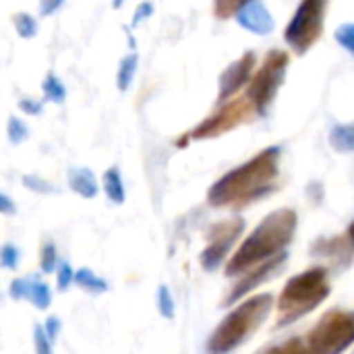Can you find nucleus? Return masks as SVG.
<instances>
[{
	"instance_id": "27",
	"label": "nucleus",
	"mask_w": 354,
	"mask_h": 354,
	"mask_svg": "<svg viewBox=\"0 0 354 354\" xmlns=\"http://www.w3.org/2000/svg\"><path fill=\"white\" fill-rule=\"evenodd\" d=\"M336 41L344 48V50H348L351 54H354V23H344V25H340L338 29H336Z\"/></svg>"
},
{
	"instance_id": "9",
	"label": "nucleus",
	"mask_w": 354,
	"mask_h": 354,
	"mask_svg": "<svg viewBox=\"0 0 354 354\" xmlns=\"http://www.w3.org/2000/svg\"><path fill=\"white\" fill-rule=\"evenodd\" d=\"M245 230V220L243 218H230L222 220L209 226L205 234V249L201 251V268L205 272H216L230 255V249L236 245Z\"/></svg>"
},
{
	"instance_id": "3",
	"label": "nucleus",
	"mask_w": 354,
	"mask_h": 354,
	"mask_svg": "<svg viewBox=\"0 0 354 354\" xmlns=\"http://www.w3.org/2000/svg\"><path fill=\"white\" fill-rule=\"evenodd\" d=\"M274 307H276L274 297L270 292L245 299L212 332L207 340V353L228 354L236 351L263 326V322L270 317Z\"/></svg>"
},
{
	"instance_id": "20",
	"label": "nucleus",
	"mask_w": 354,
	"mask_h": 354,
	"mask_svg": "<svg viewBox=\"0 0 354 354\" xmlns=\"http://www.w3.org/2000/svg\"><path fill=\"white\" fill-rule=\"evenodd\" d=\"M261 354H311L307 348V342L305 338H299V336H292L280 344H274L270 346L268 351H263Z\"/></svg>"
},
{
	"instance_id": "15",
	"label": "nucleus",
	"mask_w": 354,
	"mask_h": 354,
	"mask_svg": "<svg viewBox=\"0 0 354 354\" xmlns=\"http://www.w3.org/2000/svg\"><path fill=\"white\" fill-rule=\"evenodd\" d=\"M68 187L83 199H93L97 195V180L89 168H73L68 172Z\"/></svg>"
},
{
	"instance_id": "22",
	"label": "nucleus",
	"mask_w": 354,
	"mask_h": 354,
	"mask_svg": "<svg viewBox=\"0 0 354 354\" xmlns=\"http://www.w3.org/2000/svg\"><path fill=\"white\" fill-rule=\"evenodd\" d=\"M41 89H44V95H46L50 102H54V104H62L64 97H66V87L62 85V81H60L56 75H48V77L44 79Z\"/></svg>"
},
{
	"instance_id": "28",
	"label": "nucleus",
	"mask_w": 354,
	"mask_h": 354,
	"mask_svg": "<svg viewBox=\"0 0 354 354\" xmlns=\"http://www.w3.org/2000/svg\"><path fill=\"white\" fill-rule=\"evenodd\" d=\"M33 346H35V354H52V340L48 338L41 326H35L33 330Z\"/></svg>"
},
{
	"instance_id": "33",
	"label": "nucleus",
	"mask_w": 354,
	"mask_h": 354,
	"mask_svg": "<svg viewBox=\"0 0 354 354\" xmlns=\"http://www.w3.org/2000/svg\"><path fill=\"white\" fill-rule=\"evenodd\" d=\"M62 4H64V0H41V2H39V12H41L44 17H50V15H54Z\"/></svg>"
},
{
	"instance_id": "32",
	"label": "nucleus",
	"mask_w": 354,
	"mask_h": 354,
	"mask_svg": "<svg viewBox=\"0 0 354 354\" xmlns=\"http://www.w3.org/2000/svg\"><path fill=\"white\" fill-rule=\"evenodd\" d=\"M151 12H153V4H151V2H141V4L137 6L135 15H133V21H131V25H133V27H137L141 21L149 19V17H151Z\"/></svg>"
},
{
	"instance_id": "5",
	"label": "nucleus",
	"mask_w": 354,
	"mask_h": 354,
	"mask_svg": "<svg viewBox=\"0 0 354 354\" xmlns=\"http://www.w3.org/2000/svg\"><path fill=\"white\" fill-rule=\"evenodd\" d=\"M311 354H342L354 344V311L332 309L305 336Z\"/></svg>"
},
{
	"instance_id": "13",
	"label": "nucleus",
	"mask_w": 354,
	"mask_h": 354,
	"mask_svg": "<svg viewBox=\"0 0 354 354\" xmlns=\"http://www.w3.org/2000/svg\"><path fill=\"white\" fill-rule=\"evenodd\" d=\"M236 23H239L243 29H247V31H251V33H255V35H268V33H272L274 27H276V21H274L272 12H270L268 6L261 4L259 0L247 4L243 10H239Z\"/></svg>"
},
{
	"instance_id": "16",
	"label": "nucleus",
	"mask_w": 354,
	"mask_h": 354,
	"mask_svg": "<svg viewBox=\"0 0 354 354\" xmlns=\"http://www.w3.org/2000/svg\"><path fill=\"white\" fill-rule=\"evenodd\" d=\"M330 145L338 153H353L354 151V122L351 124H336L330 131Z\"/></svg>"
},
{
	"instance_id": "23",
	"label": "nucleus",
	"mask_w": 354,
	"mask_h": 354,
	"mask_svg": "<svg viewBox=\"0 0 354 354\" xmlns=\"http://www.w3.org/2000/svg\"><path fill=\"white\" fill-rule=\"evenodd\" d=\"M15 27H17V33L21 35V37H33L35 33H37V23H35V19L31 17V15H27V12H17L15 15Z\"/></svg>"
},
{
	"instance_id": "4",
	"label": "nucleus",
	"mask_w": 354,
	"mask_h": 354,
	"mask_svg": "<svg viewBox=\"0 0 354 354\" xmlns=\"http://www.w3.org/2000/svg\"><path fill=\"white\" fill-rule=\"evenodd\" d=\"M332 292L330 286V272L322 266L317 268H309L303 274L292 276L280 297H278V322H276V330L280 328H288L295 322L303 319L305 315H309L311 311H315Z\"/></svg>"
},
{
	"instance_id": "31",
	"label": "nucleus",
	"mask_w": 354,
	"mask_h": 354,
	"mask_svg": "<svg viewBox=\"0 0 354 354\" xmlns=\"http://www.w3.org/2000/svg\"><path fill=\"white\" fill-rule=\"evenodd\" d=\"M0 263L6 270H15L19 266V249H15L12 245H4L0 251Z\"/></svg>"
},
{
	"instance_id": "29",
	"label": "nucleus",
	"mask_w": 354,
	"mask_h": 354,
	"mask_svg": "<svg viewBox=\"0 0 354 354\" xmlns=\"http://www.w3.org/2000/svg\"><path fill=\"white\" fill-rule=\"evenodd\" d=\"M23 185H25L29 191H35V193H54V191H56L48 180L39 178V176H35V174L23 176Z\"/></svg>"
},
{
	"instance_id": "30",
	"label": "nucleus",
	"mask_w": 354,
	"mask_h": 354,
	"mask_svg": "<svg viewBox=\"0 0 354 354\" xmlns=\"http://www.w3.org/2000/svg\"><path fill=\"white\" fill-rule=\"evenodd\" d=\"M75 274L73 268L68 263H60L58 266V272H56V284H58V290H66L73 282H75Z\"/></svg>"
},
{
	"instance_id": "25",
	"label": "nucleus",
	"mask_w": 354,
	"mask_h": 354,
	"mask_svg": "<svg viewBox=\"0 0 354 354\" xmlns=\"http://www.w3.org/2000/svg\"><path fill=\"white\" fill-rule=\"evenodd\" d=\"M29 137V129L23 120H19L17 116H10L8 118V139L10 143H23L25 139Z\"/></svg>"
},
{
	"instance_id": "18",
	"label": "nucleus",
	"mask_w": 354,
	"mask_h": 354,
	"mask_svg": "<svg viewBox=\"0 0 354 354\" xmlns=\"http://www.w3.org/2000/svg\"><path fill=\"white\" fill-rule=\"evenodd\" d=\"M137 60L139 58H137L135 52H131V54H127L122 58V62L118 66V73H116V85H118L120 91H127L131 87V83L135 79V73H137Z\"/></svg>"
},
{
	"instance_id": "24",
	"label": "nucleus",
	"mask_w": 354,
	"mask_h": 354,
	"mask_svg": "<svg viewBox=\"0 0 354 354\" xmlns=\"http://www.w3.org/2000/svg\"><path fill=\"white\" fill-rule=\"evenodd\" d=\"M158 309H160V315H162V317L174 319L176 309H174V301H172V295H170V290H168L166 284H162V286L158 288Z\"/></svg>"
},
{
	"instance_id": "1",
	"label": "nucleus",
	"mask_w": 354,
	"mask_h": 354,
	"mask_svg": "<svg viewBox=\"0 0 354 354\" xmlns=\"http://www.w3.org/2000/svg\"><path fill=\"white\" fill-rule=\"evenodd\" d=\"M280 156V147L272 145L239 168L226 172L209 187L207 203L216 209L241 212L255 201L268 197L278 187Z\"/></svg>"
},
{
	"instance_id": "34",
	"label": "nucleus",
	"mask_w": 354,
	"mask_h": 354,
	"mask_svg": "<svg viewBox=\"0 0 354 354\" xmlns=\"http://www.w3.org/2000/svg\"><path fill=\"white\" fill-rule=\"evenodd\" d=\"M19 108L25 112V114H41V102H33L29 97H23L19 102Z\"/></svg>"
},
{
	"instance_id": "12",
	"label": "nucleus",
	"mask_w": 354,
	"mask_h": 354,
	"mask_svg": "<svg viewBox=\"0 0 354 354\" xmlns=\"http://www.w3.org/2000/svg\"><path fill=\"white\" fill-rule=\"evenodd\" d=\"M253 66H255V54L253 52H245L239 60H234L230 66H226V71L220 75L218 104H226L228 100H232L251 81Z\"/></svg>"
},
{
	"instance_id": "6",
	"label": "nucleus",
	"mask_w": 354,
	"mask_h": 354,
	"mask_svg": "<svg viewBox=\"0 0 354 354\" xmlns=\"http://www.w3.org/2000/svg\"><path fill=\"white\" fill-rule=\"evenodd\" d=\"M259 116L257 106L247 97H236L230 100L228 104H222L220 110H216L214 114H209L203 122H199L191 133H187L185 137H180L176 141L178 147H185L189 141H205V139H216L222 137L230 131H234L241 124H249Z\"/></svg>"
},
{
	"instance_id": "19",
	"label": "nucleus",
	"mask_w": 354,
	"mask_h": 354,
	"mask_svg": "<svg viewBox=\"0 0 354 354\" xmlns=\"http://www.w3.org/2000/svg\"><path fill=\"white\" fill-rule=\"evenodd\" d=\"M75 284L81 286L83 290L87 292H93V295H100V292H106L108 290V282L102 280L100 276H95L91 270L83 268L75 274Z\"/></svg>"
},
{
	"instance_id": "14",
	"label": "nucleus",
	"mask_w": 354,
	"mask_h": 354,
	"mask_svg": "<svg viewBox=\"0 0 354 354\" xmlns=\"http://www.w3.org/2000/svg\"><path fill=\"white\" fill-rule=\"evenodd\" d=\"M10 297L15 301H29L39 311L48 309L52 303V292H50L48 284L41 280H27V278L12 280L10 282Z\"/></svg>"
},
{
	"instance_id": "17",
	"label": "nucleus",
	"mask_w": 354,
	"mask_h": 354,
	"mask_svg": "<svg viewBox=\"0 0 354 354\" xmlns=\"http://www.w3.org/2000/svg\"><path fill=\"white\" fill-rule=\"evenodd\" d=\"M104 191L108 195V199L116 205L124 203V185H122V176L118 168H108L104 172Z\"/></svg>"
},
{
	"instance_id": "2",
	"label": "nucleus",
	"mask_w": 354,
	"mask_h": 354,
	"mask_svg": "<svg viewBox=\"0 0 354 354\" xmlns=\"http://www.w3.org/2000/svg\"><path fill=\"white\" fill-rule=\"evenodd\" d=\"M297 226H299V216L295 209L282 207L268 214L253 228V232L241 243V247L232 253L224 274L228 278L243 276L253 268L282 255L286 247L292 243Z\"/></svg>"
},
{
	"instance_id": "21",
	"label": "nucleus",
	"mask_w": 354,
	"mask_h": 354,
	"mask_svg": "<svg viewBox=\"0 0 354 354\" xmlns=\"http://www.w3.org/2000/svg\"><path fill=\"white\" fill-rule=\"evenodd\" d=\"M255 0H214V15L222 21L236 17L239 10H243L247 4H251Z\"/></svg>"
},
{
	"instance_id": "26",
	"label": "nucleus",
	"mask_w": 354,
	"mask_h": 354,
	"mask_svg": "<svg viewBox=\"0 0 354 354\" xmlns=\"http://www.w3.org/2000/svg\"><path fill=\"white\" fill-rule=\"evenodd\" d=\"M39 268H41L44 274L54 272V268H56V247H54V243H44L41 255H39Z\"/></svg>"
},
{
	"instance_id": "10",
	"label": "nucleus",
	"mask_w": 354,
	"mask_h": 354,
	"mask_svg": "<svg viewBox=\"0 0 354 354\" xmlns=\"http://www.w3.org/2000/svg\"><path fill=\"white\" fill-rule=\"evenodd\" d=\"M286 261H288V255L282 253V255H278V257H274V259H270V261L253 268L251 272L243 274L241 280L224 297V307H232L234 303L243 301L249 292H253L255 288H259L263 282H270L272 278H276L280 274V270L286 266Z\"/></svg>"
},
{
	"instance_id": "7",
	"label": "nucleus",
	"mask_w": 354,
	"mask_h": 354,
	"mask_svg": "<svg viewBox=\"0 0 354 354\" xmlns=\"http://www.w3.org/2000/svg\"><path fill=\"white\" fill-rule=\"evenodd\" d=\"M328 0H303L286 25L284 39L299 54H307L322 37Z\"/></svg>"
},
{
	"instance_id": "11",
	"label": "nucleus",
	"mask_w": 354,
	"mask_h": 354,
	"mask_svg": "<svg viewBox=\"0 0 354 354\" xmlns=\"http://www.w3.org/2000/svg\"><path fill=\"white\" fill-rule=\"evenodd\" d=\"M311 253L330 259L332 266L338 270L351 268L354 261V220L342 234L332 239H319L317 243H313Z\"/></svg>"
},
{
	"instance_id": "35",
	"label": "nucleus",
	"mask_w": 354,
	"mask_h": 354,
	"mask_svg": "<svg viewBox=\"0 0 354 354\" xmlns=\"http://www.w3.org/2000/svg\"><path fill=\"white\" fill-rule=\"evenodd\" d=\"M44 330H46V334H48V338L54 340V338L58 336V332H60V322H58V317H50V319L46 322Z\"/></svg>"
},
{
	"instance_id": "8",
	"label": "nucleus",
	"mask_w": 354,
	"mask_h": 354,
	"mask_svg": "<svg viewBox=\"0 0 354 354\" xmlns=\"http://www.w3.org/2000/svg\"><path fill=\"white\" fill-rule=\"evenodd\" d=\"M286 68H288V54L284 50H270L259 71L251 77L245 95L257 106L259 116L268 114L272 102L276 100V93L284 83Z\"/></svg>"
},
{
	"instance_id": "37",
	"label": "nucleus",
	"mask_w": 354,
	"mask_h": 354,
	"mask_svg": "<svg viewBox=\"0 0 354 354\" xmlns=\"http://www.w3.org/2000/svg\"><path fill=\"white\" fill-rule=\"evenodd\" d=\"M122 2H124V0H112V6H114V8H120Z\"/></svg>"
},
{
	"instance_id": "36",
	"label": "nucleus",
	"mask_w": 354,
	"mask_h": 354,
	"mask_svg": "<svg viewBox=\"0 0 354 354\" xmlns=\"http://www.w3.org/2000/svg\"><path fill=\"white\" fill-rule=\"evenodd\" d=\"M0 212L2 214H6V216H12V214H17V207H15V203L8 199V195H0Z\"/></svg>"
}]
</instances>
